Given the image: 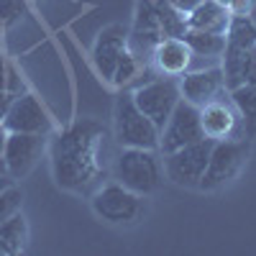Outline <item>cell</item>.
I'll return each mask as SVG.
<instances>
[{
	"label": "cell",
	"mask_w": 256,
	"mask_h": 256,
	"mask_svg": "<svg viewBox=\"0 0 256 256\" xmlns=\"http://www.w3.org/2000/svg\"><path fill=\"white\" fill-rule=\"evenodd\" d=\"M254 3H256V0H230L228 13H230V16H251Z\"/></svg>",
	"instance_id": "obj_26"
},
{
	"label": "cell",
	"mask_w": 256,
	"mask_h": 256,
	"mask_svg": "<svg viewBox=\"0 0 256 256\" xmlns=\"http://www.w3.org/2000/svg\"><path fill=\"white\" fill-rule=\"evenodd\" d=\"M226 88V77H223V70L218 67H210V70H198V72H187L180 82V92L187 102L198 105L202 108L205 102L216 100L218 92Z\"/></svg>",
	"instance_id": "obj_11"
},
{
	"label": "cell",
	"mask_w": 256,
	"mask_h": 256,
	"mask_svg": "<svg viewBox=\"0 0 256 256\" xmlns=\"http://www.w3.org/2000/svg\"><path fill=\"white\" fill-rule=\"evenodd\" d=\"M10 184H13V177H8V174H0V192L8 190Z\"/></svg>",
	"instance_id": "obj_31"
},
{
	"label": "cell",
	"mask_w": 256,
	"mask_h": 256,
	"mask_svg": "<svg viewBox=\"0 0 256 256\" xmlns=\"http://www.w3.org/2000/svg\"><path fill=\"white\" fill-rule=\"evenodd\" d=\"M230 24L228 8L218 6L216 0H202V3L187 13V28L192 31H210V34H226Z\"/></svg>",
	"instance_id": "obj_15"
},
{
	"label": "cell",
	"mask_w": 256,
	"mask_h": 256,
	"mask_svg": "<svg viewBox=\"0 0 256 256\" xmlns=\"http://www.w3.org/2000/svg\"><path fill=\"white\" fill-rule=\"evenodd\" d=\"M10 102H13V95L6 92V90H0V120L6 118V113H8V108H10Z\"/></svg>",
	"instance_id": "obj_28"
},
{
	"label": "cell",
	"mask_w": 256,
	"mask_h": 256,
	"mask_svg": "<svg viewBox=\"0 0 256 256\" xmlns=\"http://www.w3.org/2000/svg\"><path fill=\"white\" fill-rule=\"evenodd\" d=\"M200 123H202V134L208 138L220 141V138H233V134L241 126V116L228 102L210 100L200 108Z\"/></svg>",
	"instance_id": "obj_12"
},
{
	"label": "cell",
	"mask_w": 256,
	"mask_h": 256,
	"mask_svg": "<svg viewBox=\"0 0 256 256\" xmlns=\"http://www.w3.org/2000/svg\"><path fill=\"white\" fill-rule=\"evenodd\" d=\"M164 3H169L172 8H177L180 13H190V10H195L202 0H164Z\"/></svg>",
	"instance_id": "obj_27"
},
{
	"label": "cell",
	"mask_w": 256,
	"mask_h": 256,
	"mask_svg": "<svg viewBox=\"0 0 256 256\" xmlns=\"http://www.w3.org/2000/svg\"><path fill=\"white\" fill-rule=\"evenodd\" d=\"M230 100H233V108L241 116L246 134L254 136L256 134V84H238V88H233Z\"/></svg>",
	"instance_id": "obj_18"
},
{
	"label": "cell",
	"mask_w": 256,
	"mask_h": 256,
	"mask_svg": "<svg viewBox=\"0 0 256 256\" xmlns=\"http://www.w3.org/2000/svg\"><path fill=\"white\" fill-rule=\"evenodd\" d=\"M251 154V146L244 138H220L212 144V152L205 166V174L200 180V190H216L226 182H230L241 172Z\"/></svg>",
	"instance_id": "obj_5"
},
{
	"label": "cell",
	"mask_w": 256,
	"mask_h": 256,
	"mask_svg": "<svg viewBox=\"0 0 256 256\" xmlns=\"http://www.w3.org/2000/svg\"><path fill=\"white\" fill-rule=\"evenodd\" d=\"M116 180L136 195H152L164 182L156 148H120L116 159Z\"/></svg>",
	"instance_id": "obj_2"
},
{
	"label": "cell",
	"mask_w": 256,
	"mask_h": 256,
	"mask_svg": "<svg viewBox=\"0 0 256 256\" xmlns=\"http://www.w3.org/2000/svg\"><path fill=\"white\" fill-rule=\"evenodd\" d=\"M116 141L120 148H159V128L141 113L134 92H120L116 100Z\"/></svg>",
	"instance_id": "obj_3"
},
{
	"label": "cell",
	"mask_w": 256,
	"mask_h": 256,
	"mask_svg": "<svg viewBox=\"0 0 256 256\" xmlns=\"http://www.w3.org/2000/svg\"><path fill=\"white\" fill-rule=\"evenodd\" d=\"M105 138V128L98 120H80L67 128L52 146L54 180L64 190H84L98 174V148Z\"/></svg>",
	"instance_id": "obj_1"
},
{
	"label": "cell",
	"mask_w": 256,
	"mask_h": 256,
	"mask_svg": "<svg viewBox=\"0 0 256 256\" xmlns=\"http://www.w3.org/2000/svg\"><path fill=\"white\" fill-rule=\"evenodd\" d=\"M156 8H159V26H162V36H174L182 38L187 34V16L180 13L177 8H172L164 0H156Z\"/></svg>",
	"instance_id": "obj_19"
},
{
	"label": "cell",
	"mask_w": 256,
	"mask_h": 256,
	"mask_svg": "<svg viewBox=\"0 0 256 256\" xmlns=\"http://www.w3.org/2000/svg\"><path fill=\"white\" fill-rule=\"evenodd\" d=\"M92 210L98 218L110 226H134L144 216V200L120 182H113L100 187L92 195Z\"/></svg>",
	"instance_id": "obj_4"
},
{
	"label": "cell",
	"mask_w": 256,
	"mask_h": 256,
	"mask_svg": "<svg viewBox=\"0 0 256 256\" xmlns=\"http://www.w3.org/2000/svg\"><path fill=\"white\" fill-rule=\"evenodd\" d=\"M6 80H8V62L0 54V90H6Z\"/></svg>",
	"instance_id": "obj_29"
},
{
	"label": "cell",
	"mask_w": 256,
	"mask_h": 256,
	"mask_svg": "<svg viewBox=\"0 0 256 256\" xmlns=\"http://www.w3.org/2000/svg\"><path fill=\"white\" fill-rule=\"evenodd\" d=\"M152 56H154V64L159 67V72L162 74H169V77L184 74L192 67V52L184 44V38L164 36L159 44L154 46Z\"/></svg>",
	"instance_id": "obj_14"
},
{
	"label": "cell",
	"mask_w": 256,
	"mask_h": 256,
	"mask_svg": "<svg viewBox=\"0 0 256 256\" xmlns=\"http://www.w3.org/2000/svg\"><path fill=\"white\" fill-rule=\"evenodd\" d=\"M138 74V59L131 49H123L120 56H118V64H116V70H113V84H118V88H123V84H128L134 77Z\"/></svg>",
	"instance_id": "obj_21"
},
{
	"label": "cell",
	"mask_w": 256,
	"mask_h": 256,
	"mask_svg": "<svg viewBox=\"0 0 256 256\" xmlns=\"http://www.w3.org/2000/svg\"><path fill=\"white\" fill-rule=\"evenodd\" d=\"M134 31H144V34H162L156 0H138V8H136V28H134Z\"/></svg>",
	"instance_id": "obj_20"
},
{
	"label": "cell",
	"mask_w": 256,
	"mask_h": 256,
	"mask_svg": "<svg viewBox=\"0 0 256 256\" xmlns=\"http://www.w3.org/2000/svg\"><path fill=\"white\" fill-rule=\"evenodd\" d=\"M241 80L244 84H256V44L246 52L244 67H241Z\"/></svg>",
	"instance_id": "obj_24"
},
{
	"label": "cell",
	"mask_w": 256,
	"mask_h": 256,
	"mask_svg": "<svg viewBox=\"0 0 256 256\" xmlns=\"http://www.w3.org/2000/svg\"><path fill=\"white\" fill-rule=\"evenodd\" d=\"M0 123L6 126L8 134H41V136H46L52 131L49 113L44 110V105H41L31 92L13 98L6 118Z\"/></svg>",
	"instance_id": "obj_9"
},
{
	"label": "cell",
	"mask_w": 256,
	"mask_h": 256,
	"mask_svg": "<svg viewBox=\"0 0 256 256\" xmlns=\"http://www.w3.org/2000/svg\"><path fill=\"white\" fill-rule=\"evenodd\" d=\"M28 241V223L24 212H13L8 220L0 223V256H16L26 248Z\"/></svg>",
	"instance_id": "obj_16"
},
{
	"label": "cell",
	"mask_w": 256,
	"mask_h": 256,
	"mask_svg": "<svg viewBox=\"0 0 256 256\" xmlns=\"http://www.w3.org/2000/svg\"><path fill=\"white\" fill-rule=\"evenodd\" d=\"M216 138H200L195 144H187L172 154H164V172L180 187H200V180L205 174V166L212 152Z\"/></svg>",
	"instance_id": "obj_6"
},
{
	"label": "cell",
	"mask_w": 256,
	"mask_h": 256,
	"mask_svg": "<svg viewBox=\"0 0 256 256\" xmlns=\"http://www.w3.org/2000/svg\"><path fill=\"white\" fill-rule=\"evenodd\" d=\"M20 202H24V192H20L16 184H10L8 190L0 192V223L8 220L13 212H18Z\"/></svg>",
	"instance_id": "obj_22"
},
{
	"label": "cell",
	"mask_w": 256,
	"mask_h": 256,
	"mask_svg": "<svg viewBox=\"0 0 256 256\" xmlns=\"http://www.w3.org/2000/svg\"><path fill=\"white\" fill-rule=\"evenodd\" d=\"M128 46V34L120 26H110L105 28L98 41H95V49H92V62H95V70L105 77V80H113V70L118 64L120 52Z\"/></svg>",
	"instance_id": "obj_13"
},
{
	"label": "cell",
	"mask_w": 256,
	"mask_h": 256,
	"mask_svg": "<svg viewBox=\"0 0 256 256\" xmlns=\"http://www.w3.org/2000/svg\"><path fill=\"white\" fill-rule=\"evenodd\" d=\"M41 152H44V136L41 134H8L6 154H3L8 174L13 180L26 177L38 162Z\"/></svg>",
	"instance_id": "obj_10"
},
{
	"label": "cell",
	"mask_w": 256,
	"mask_h": 256,
	"mask_svg": "<svg viewBox=\"0 0 256 256\" xmlns=\"http://www.w3.org/2000/svg\"><path fill=\"white\" fill-rule=\"evenodd\" d=\"M28 0H0V26H10L20 16H26Z\"/></svg>",
	"instance_id": "obj_23"
},
{
	"label": "cell",
	"mask_w": 256,
	"mask_h": 256,
	"mask_svg": "<svg viewBox=\"0 0 256 256\" xmlns=\"http://www.w3.org/2000/svg\"><path fill=\"white\" fill-rule=\"evenodd\" d=\"M134 100L141 108V113L146 118H152L154 126L164 128L166 118L172 116V110L177 108V102L182 100V92H180V82L172 80V77H159V80H148L146 84L134 90Z\"/></svg>",
	"instance_id": "obj_7"
},
{
	"label": "cell",
	"mask_w": 256,
	"mask_h": 256,
	"mask_svg": "<svg viewBox=\"0 0 256 256\" xmlns=\"http://www.w3.org/2000/svg\"><path fill=\"white\" fill-rule=\"evenodd\" d=\"M184 44L190 46L192 56H208V59H218L226 52V34H210V31H192L182 36Z\"/></svg>",
	"instance_id": "obj_17"
},
{
	"label": "cell",
	"mask_w": 256,
	"mask_h": 256,
	"mask_svg": "<svg viewBox=\"0 0 256 256\" xmlns=\"http://www.w3.org/2000/svg\"><path fill=\"white\" fill-rule=\"evenodd\" d=\"M216 3H218V6H223V8H228V6H230V0H216Z\"/></svg>",
	"instance_id": "obj_32"
},
{
	"label": "cell",
	"mask_w": 256,
	"mask_h": 256,
	"mask_svg": "<svg viewBox=\"0 0 256 256\" xmlns=\"http://www.w3.org/2000/svg\"><path fill=\"white\" fill-rule=\"evenodd\" d=\"M200 138H205L202 123H200V108L182 98L177 102V108L172 110V116L166 118L164 128L159 131V152L172 154L177 148H182L187 144H195Z\"/></svg>",
	"instance_id": "obj_8"
},
{
	"label": "cell",
	"mask_w": 256,
	"mask_h": 256,
	"mask_svg": "<svg viewBox=\"0 0 256 256\" xmlns=\"http://www.w3.org/2000/svg\"><path fill=\"white\" fill-rule=\"evenodd\" d=\"M6 92H10L13 98H18V95H24L26 92V84H24V80H20V74L8 64V80H6Z\"/></svg>",
	"instance_id": "obj_25"
},
{
	"label": "cell",
	"mask_w": 256,
	"mask_h": 256,
	"mask_svg": "<svg viewBox=\"0 0 256 256\" xmlns=\"http://www.w3.org/2000/svg\"><path fill=\"white\" fill-rule=\"evenodd\" d=\"M6 141H8V131H6V126L0 123V162H3V154H6Z\"/></svg>",
	"instance_id": "obj_30"
}]
</instances>
